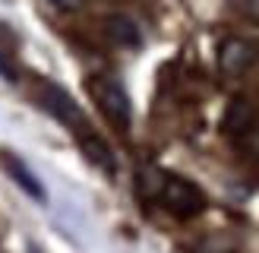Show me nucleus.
I'll list each match as a JSON object with an SVG mask.
<instances>
[{
	"label": "nucleus",
	"instance_id": "2",
	"mask_svg": "<svg viewBox=\"0 0 259 253\" xmlns=\"http://www.w3.org/2000/svg\"><path fill=\"white\" fill-rule=\"evenodd\" d=\"M158 202L171 212L177 215V219H193V215H199L205 209V196H202V190L196 184H190L184 181V177H174V174H167L164 177V184L158 190Z\"/></svg>",
	"mask_w": 259,
	"mask_h": 253
},
{
	"label": "nucleus",
	"instance_id": "12",
	"mask_svg": "<svg viewBox=\"0 0 259 253\" xmlns=\"http://www.w3.org/2000/svg\"><path fill=\"white\" fill-rule=\"evenodd\" d=\"M240 139H243V143H247V146L256 152V155H259V126H253V130H250L247 136H240Z\"/></svg>",
	"mask_w": 259,
	"mask_h": 253
},
{
	"label": "nucleus",
	"instance_id": "10",
	"mask_svg": "<svg viewBox=\"0 0 259 253\" xmlns=\"http://www.w3.org/2000/svg\"><path fill=\"white\" fill-rule=\"evenodd\" d=\"M48 4L54 7V10H60V13H76L85 0H48Z\"/></svg>",
	"mask_w": 259,
	"mask_h": 253
},
{
	"label": "nucleus",
	"instance_id": "8",
	"mask_svg": "<svg viewBox=\"0 0 259 253\" xmlns=\"http://www.w3.org/2000/svg\"><path fill=\"white\" fill-rule=\"evenodd\" d=\"M79 146H82V152L89 155V161L98 164L105 174H117V161H114L111 149L105 146V139H98L92 130H82V133H79Z\"/></svg>",
	"mask_w": 259,
	"mask_h": 253
},
{
	"label": "nucleus",
	"instance_id": "4",
	"mask_svg": "<svg viewBox=\"0 0 259 253\" xmlns=\"http://www.w3.org/2000/svg\"><path fill=\"white\" fill-rule=\"evenodd\" d=\"M256 63V45L247 41V38L240 35H231L225 38L222 45H218V70H222L225 76H243L250 67Z\"/></svg>",
	"mask_w": 259,
	"mask_h": 253
},
{
	"label": "nucleus",
	"instance_id": "3",
	"mask_svg": "<svg viewBox=\"0 0 259 253\" xmlns=\"http://www.w3.org/2000/svg\"><path fill=\"white\" fill-rule=\"evenodd\" d=\"M38 98H41V108H45V111H51V114H54V117H57L60 123L73 126L76 133L89 130L82 108L76 105L73 95H70V92H63L60 86H54V82H38Z\"/></svg>",
	"mask_w": 259,
	"mask_h": 253
},
{
	"label": "nucleus",
	"instance_id": "5",
	"mask_svg": "<svg viewBox=\"0 0 259 253\" xmlns=\"http://www.w3.org/2000/svg\"><path fill=\"white\" fill-rule=\"evenodd\" d=\"M222 126H225V133H231V136H247L256 126V108H253V101L250 98H234L228 105V111H225Z\"/></svg>",
	"mask_w": 259,
	"mask_h": 253
},
{
	"label": "nucleus",
	"instance_id": "7",
	"mask_svg": "<svg viewBox=\"0 0 259 253\" xmlns=\"http://www.w3.org/2000/svg\"><path fill=\"white\" fill-rule=\"evenodd\" d=\"M0 161H4V168H7V174L13 177V181H16L22 190H25V193H29L32 199H38V202H45L48 199V193H45V187H41V181H38V177L29 171V168H25V164L16 158V155H10V152H4V158H0Z\"/></svg>",
	"mask_w": 259,
	"mask_h": 253
},
{
	"label": "nucleus",
	"instance_id": "1",
	"mask_svg": "<svg viewBox=\"0 0 259 253\" xmlns=\"http://www.w3.org/2000/svg\"><path fill=\"white\" fill-rule=\"evenodd\" d=\"M89 95L95 98L98 111L117 126V130H130V120H133V105H130L126 89L114 79V76H92L89 79Z\"/></svg>",
	"mask_w": 259,
	"mask_h": 253
},
{
	"label": "nucleus",
	"instance_id": "11",
	"mask_svg": "<svg viewBox=\"0 0 259 253\" xmlns=\"http://www.w3.org/2000/svg\"><path fill=\"white\" fill-rule=\"evenodd\" d=\"M0 76H4V79H10V82L16 79V67H13V63L4 57V51H0Z\"/></svg>",
	"mask_w": 259,
	"mask_h": 253
},
{
	"label": "nucleus",
	"instance_id": "9",
	"mask_svg": "<svg viewBox=\"0 0 259 253\" xmlns=\"http://www.w3.org/2000/svg\"><path fill=\"white\" fill-rule=\"evenodd\" d=\"M164 171H158V168H142L139 171V193L146 196V199H158V190H161V184H164Z\"/></svg>",
	"mask_w": 259,
	"mask_h": 253
},
{
	"label": "nucleus",
	"instance_id": "6",
	"mask_svg": "<svg viewBox=\"0 0 259 253\" xmlns=\"http://www.w3.org/2000/svg\"><path fill=\"white\" fill-rule=\"evenodd\" d=\"M105 32L108 38L117 48H139L142 45V32H139V25L126 16V13H111V16L105 19Z\"/></svg>",
	"mask_w": 259,
	"mask_h": 253
}]
</instances>
